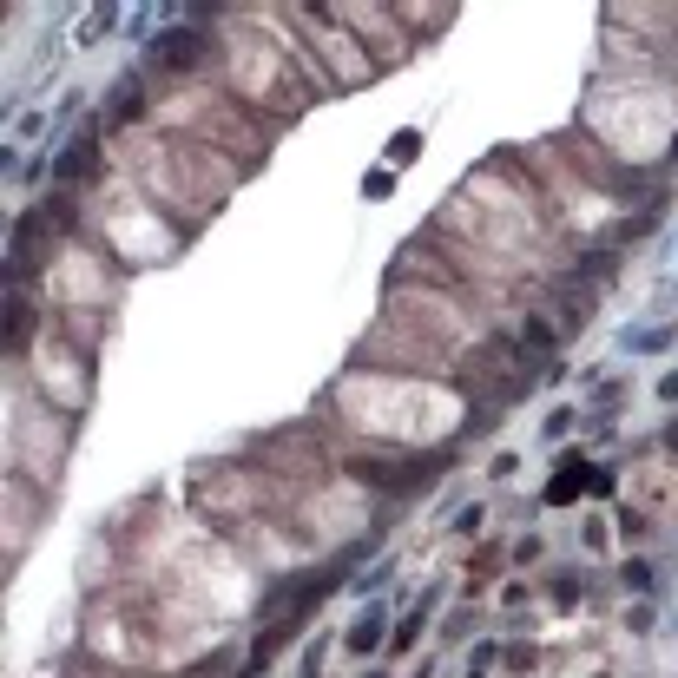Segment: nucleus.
Here are the masks:
<instances>
[{
	"label": "nucleus",
	"mask_w": 678,
	"mask_h": 678,
	"mask_svg": "<svg viewBox=\"0 0 678 678\" xmlns=\"http://www.w3.org/2000/svg\"><path fill=\"white\" fill-rule=\"evenodd\" d=\"M395 14H402V27L415 33V47H422V40H442L448 27H455V0H395Z\"/></svg>",
	"instance_id": "1a4fd4ad"
},
{
	"label": "nucleus",
	"mask_w": 678,
	"mask_h": 678,
	"mask_svg": "<svg viewBox=\"0 0 678 678\" xmlns=\"http://www.w3.org/2000/svg\"><path fill=\"white\" fill-rule=\"evenodd\" d=\"M547 560V534H514L507 540V567H540Z\"/></svg>",
	"instance_id": "a211bd4d"
},
{
	"label": "nucleus",
	"mask_w": 678,
	"mask_h": 678,
	"mask_svg": "<svg viewBox=\"0 0 678 678\" xmlns=\"http://www.w3.org/2000/svg\"><path fill=\"white\" fill-rule=\"evenodd\" d=\"M481 527H488V501H468V507L455 514V527H448V534H455V540H474Z\"/></svg>",
	"instance_id": "412c9836"
},
{
	"label": "nucleus",
	"mask_w": 678,
	"mask_h": 678,
	"mask_svg": "<svg viewBox=\"0 0 678 678\" xmlns=\"http://www.w3.org/2000/svg\"><path fill=\"white\" fill-rule=\"evenodd\" d=\"M593 461L586 455H573V461H560V468H553V481H547V494H540V507H573V501H586V494H593Z\"/></svg>",
	"instance_id": "9d476101"
},
{
	"label": "nucleus",
	"mask_w": 678,
	"mask_h": 678,
	"mask_svg": "<svg viewBox=\"0 0 678 678\" xmlns=\"http://www.w3.org/2000/svg\"><path fill=\"white\" fill-rule=\"evenodd\" d=\"M586 547L606 553V514H586Z\"/></svg>",
	"instance_id": "a878e982"
},
{
	"label": "nucleus",
	"mask_w": 678,
	"mask_h": 678,
	"mask_svg": "<svg viewBox=\"0 0 678 678\" xmlns=\"http://www.w3.org/2000/svg\"><path fill=\"white\" fill-rule=\"evenodd\" d=\"M330 646H343V632H316L310 652H303V665H297V678H323V659H330Z\"/></svg>",
	"instance_id": "aec40b11"
},
{
	"label": "nucleus",
	"mask_w": 678,
	"mask_h": 678,
	"mask_svg": "<svg viewBox=\"0 0 678 678\" xmlns=\"http://www.w3.org/2000/svg\"><path fill=\"white\" fill-rule=\"evenodd\" d=\"M106 158H112V139L99 126L73 132V139L53 152V191H86V185H106Z\"/></svg>",
	"instance_id": "0eeeda50"
},
{
	"label": "nucleus",
	"mask_w": 678,
	"mask_h": 678,
	"mask_svg": "<svg viewBox=\"0 0 678 678\" xmlns=\"http://www.w3.org/2000/svg\"><path fill=\"white\" fill-rule=\"evenodd\" d=\"M422 132L415 126H402V132H389V152H382V165H409V158H422Z\"/></svg>",
	"instance_id": "6ab92c4d"
},
{
	"label": "nucleus",
	"mask_w": 678,
	"mask_h": 678,
	"mask_svg": "<svg viewBox=\"0 0 678 678\" xmlns=\"http://www.w3.org/2000/svg\"><path fill=\"white\" fill-rule=\"evenodd\" d=\"M461 632H474V606H468V600L448 606V619H442V646H455Z\"/></svg>",
	"instance_id": "4be33fe9"
},
{
	"label": "nucleus",
	"mask_w": 678,
	"mask_h": 678,
	"mask_svg": "<svg viewBox=\"0 0 678 678\" xmlns=\"http://www.w3.org/2000/svg\"><path fill=\"white\" fill-rule=\"evenodd\" d=\"M93 363H99V356H86L79 343H66V336L47 323L40 343L20 356V376H33V395H40L47 409L86 415V402H93Z\"/></svg>",
	"instance_id": "20e7f679"
},
{
	"label": "nucleus",
	"mask_w": 678,
	"mask_h": 678,
	"mask_svg": "<svg viewBox=\"0 0 678 678\" xmlns=\"http://www.w3.org/2000/svg\"><path fill=\"white\" fill-rule=\"evenodd\" d=\"M323 14H330L336 27L356 33V40L376 53V66H395V60H409V53H415V33L402 27V14L382 7V0H323Z\"/></svg>",
	"instance_id": "423d86ee"
},
{
	"label": "nucleus",
	"mask_w": 678,
	"mask_h": 678,
	"mask_svg": "<svg viewBox=\"0 0 678 678\" xmlns=\"http://www.w3.org/2000/svg\"><path fill=\"white\" fill-rule=\"evenodd\" d=\"M507 474H521V455H514V448H501V455L488 461V481H507Z\"/></svg>",
	"instance_id": "393cba45"
},
{
	"label": "nucleus",
	"mask_w": 678,
	"mask_h": 678,
	"mask_svg": "<svg viewBox=\"0 0 678 678\" xmlns=\"http://www.w3.org/2000/svg\"><path fill=\"white\" fill-rule=\"evenodd\" d=\"M461 678H488V672H474V665H468V672H461Z\"/></svg>",
	"instance_id": "c756f323"
},
{
	"label": "nucleus",
	"mask_w": 678,
	"mask_h": 678,
	"mask_svg": "<svg viewBox=\"0 0 678 678\" xmlns=\"http://www.w3.org/2000/svg\"><path fill=\"white\" fill-rule=\"evenodd\" d=\"M652 560L646 553H632V560H619V593H626V600H659V593H652Z\"/></svg>",
	"instance_id": "4468645a"
},
{
	"label": "nucleus",
	"mask_w": 678,
	"mask_h": 678,
	"mask_svg": "<svg viewBox=\"0 0 678 678\" xmlns=\"http://www.w3.org/2000/svg\"><path fill=\"white\" fill-rule=\"evenodd\" d=\"M119 264H112V251L99 244V237H73V244H60L53 251V264L40 270V297H47V310H112V297H119Z\"/></svg>",
	"instance_id": "7ed1b4c3"
},
{
	"label": "nucleus",
	"mask_w": 678,
	"mask_h": 678,
	"mask_svg": "<svg viewBox=\"0 0 678 678\" xmlns=\"http://www.w3.org/2000/svg\"><path fill=\"white\" fill-rule=\"evenodd\" d=\"M218 79L277 132L297 126L316 106V86L303 79V66L284 53V40H270L251 7H224L218 14Z\"/></svg>",
	"instance_id": "f257e3e1"
},
{
	"label": "nucleus",
	"mask_w": 678,
	"mask_h": 678,
	"mask_svg": "<svg viewBox=\"0 0 678 678\" xmlns=\"http://www.w3.org/2000/svg\"><path fill=\"white\" fill-rule=\"evenodd\" d=\"M119 14H126V7H112V0H99V7H86V20H79V47H99V40H106V33H119Z\"/></svg>",
	"instance_id": "ddd939ff"
},
{
	"label": "nucleus",
	"mask_w": 678,
	"mask_h": 678,
	"mask_svg": "<svg viewBox=\"0 0 678 678\" xmlns=\"http://www.w3.org/2000/svg\"><path fill=\"white\" fill-rule=\"evenodd\" d=\"M540 593H547L560 613H580V606H586V573L580 567H553L547 580H540Z\"/></svg>",
	"instance_id": "f8f14e48"
},
{
	"label": "nucleus",
	"mask_w": 678,
	"mask_h": 678,
	"mask_svg": "<svg viewBox=\"0 0 678 678\" xmlns=\"http://www.w3.org/2000/svg\"><path fill=\"white\" fill-rule=\"evenodd\" d=\"M395 573H402V560H395V553H382V560H369V573H356V580H349V593H356V600H382V586H389Z\"/></svg>",
	"instance_id": "2eb2a0df"
},
{
	"label": "nucleus",
	"mask_w": 678,
	"mask_h": 678,
	"mask_svg": "<svg viewBox=\"0 0 678 678\" xmlns=\"http://www.w3.org/2000/svg\"><path fill=\"white\" fill-rule=\"evenodd\" d=\"M389 632H395V600H363L356 606V619L343 626V646L349 659H382L389 652Z\"/></svg>",
	"instance_id": "6e6552de"
},
{
	"label": "nucleus",
	"mask_w": 678,
	"mask_h": 678,
	"mask_svg": "<svg viewBox=\"0 0 678 678\" xmlns=\"http://www.w3.org/2000/svg\"><path fill=\"white\" fill-rule=\"evenodd\" d=\"M501 672H507V678L540 672V646H534V639H501Z\"/></svg>",
	"instance_id": "dca6fc26"
},
{
	"label": "nucleus",
	"mask_w": 678,
	"mask_h": 678,
	"mask_svg": "<svg viewBox=\"0 0 678 678\" xmlns=\"http://www.w3.org/2000/svg\"><path fill=\"white\" fill-rule=\"evenodd\" d=\"M659 402H665V409H678V369H665V376H659Z\"/></svg>",
	"instance_id": "bb28decb"
},
{
	"label": "nucleus",
	"mask_w": 678,
	"mask_h": 678,
	"mask_svg": "<svg viewBox=\"0 0 678 678\" xmlns=\"http://www.w3.org/2000/svg\"><path fill=\"white\" fill-rule=\"evenodd\" d=\"M678 343V323H639V330H619V356H665Z\"/></svg>",
	"instance_id": "9b49d317"
},
{
	"label": "nucleus",
	"mask_w": 678,
	"mask_h": 678,
	"mask_svg": "<svg viewBox=\"0 0 678 678\" xmlns=\"http://www.w3.org/2000/svg\"><path fill=\"white\" fill-rule=\"evenodd\" d=\"M99 224H93V237L106 244L119 264H172L178 251L191 244V231L185 224H172L165 211L145 198L132 178H119V185H99Z\"/></svg>",
	"instance_id": "f03ea898"
},
{
	"label": "nucleus",
	"mask_w": 678,
	"mask_h": 678,
	"mask_svg": "<svg viewBox=\"0 0 678 678\" xmlns=\"http://www.w3.org/2000/svg\"><path fill=\"white\" fill-rule=\"evenodd\" d=\"M659 455H678V422H665V428H659Z\"/></svg>",
	"instance_id": "cd10ccee"
},
{
	"label": "nucleus",
	"mask_w": 678,
	"mask_h": 678,
	"mask_svg": "<svg viewBox=\"0 0 678 678\" xmlns=\"http://www.w3.org/2000/svg\"><path fill=\"white\" fill-rule=\"evenodd\" d=\"M363 198H369V205H382V198H395V165H376V172L363 178Z\"/></svg>",
	"instance_id": "5701e85b"
},
{
	"label": "nucleus",
	"mask_w": 678,
	"mask_h": 678,
	"mask_svg": "<svg viewBox=\"0 0 678 678\" xmlns=\"http://www.w3.org/2000/svg\"><path fill=\"white\" fill-rule=\"evenodd\" d=\"M665 158H672V165H678V132H672V152H665Z\"/></svg>",
	"instance_id": "c85d7f7f"
},
{
	"label": "nucleus",
	"mask_w": 678,
	"mask_h": 678,
	"mask_svg": "<svg viewBox=\"0 0 678 678\" xmlns=\"http://www.w3.org/2000/svg\"><path fill=\"white\" fill-rule=\"evenodd\" d=\"M613 521H619V540H626V547H646V534H652V514H646V507L619 501V507H613Z\"/></svg>",
	"instance_id": "f3484780"
},
{
	"label": "nucleus",
	"mask_w": 678,
	"mask_h": 678,
	"mask_svg": "<svg viewBox=\"0 0 678 678\" xmlns=\"http://www.w3.org/2000/svg\"><path fill=\"white\" fill-rule=\"evenodd\" d=\"M277 14H284L290 27L303 33V40H310L316 66L330 73V86H336V93H356V86H369V79L382 73V66H376V53H369L363 40L349 33V27H336V20L323 14V0H316V7H277Z\"/></svg>",
	"instance_id": "39448f33"
},
{
	"label": "nucleus",
	"mask_w": 678,
	"mask_h": 678,
	"mask_svg": "<svg viewBox=\"0 0 678 678\" xmlns=\"http://www.w3.org/2000/svg\"><path fill=\"white\" fill-rule=\"evenodd\" d=\"M580 422V409H553L547 415V428H540V442H567V428Z\"/></svg>",
	"instance_id": "b1692460"
}]
</instances>
